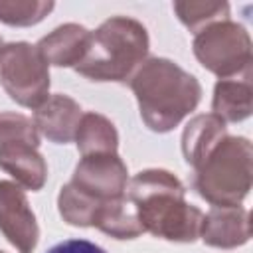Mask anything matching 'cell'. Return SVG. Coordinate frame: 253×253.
<instances>
[{"instance_id": "cell-1", "label": "cell", "mask_w": 253, "mask_h": 253, "mask_svg": "<svg viewBox=\"0 0 253 253\" xmlns=\"http://www.w3.org/2000/svg\"><path fill=\"white\" fill-rule=\"evenodd\" d=\"M184 196V184L162 168L142 170L126 186V200L132 204L142 231L176 243L196 241L204 217L202 210L188 204Z\"/></svg>"}, {"instance_id": "cell-6", "label": "cell", "mask_w": 253, "mask_h": 253, "mask_svg": "<svg viewBox=\"0 0 253 253\" xmlns=\"http://www.w3.org/2000/svg\"><path fill=\"white\" fill-rule=\"evenodd\" d=\"M196 59L219 79L251 73L253 51L249 32L231 20L215 22L194 36Z\"/></svg>"}, {"instance_id": "cell-2", "label": "cell", "mask_w": 253, "mask_h": 253, "mask_svg": "<svg viewBox=\"0 0 253 253\" xmlns=\"http://www.w3.org/2000/svg\"><path fill=\"white\" fill-rule=\"evenodd\" d=\"M144 125L154 132L178 126L200 103V81L166 57H148L128 81Z\"/></svg>"}, {"instance_id": "cell-8", "label": "cell", "mask_w": 253, "mask_h": 253, "mask_svg": "<svg viewBox=\"0 0 253 253\" xmlns=\"http://www.w3.org/2000/svg\"><path fill=\"white\" fill-rule=\"evenodd\" d=\"M69 184L95 202L123 198L128 186L126 164L117 152L81 156Z\"/></svg>"}, {"instance_id": "cell-16", "label": "cell", "mask_w": 253, "mask_h": 253, "mask_svg": "<svg viewBox=\"0 0 253 253\" xmlns=\"http://www.w3.org/2000/svg\"><path fill=\"white\" fill-rule=\"evenodd\" d=\"M93 227L101 229L103 233L115 239H134L144 233L136 217V211L132 204L126 200V196L105 202L93 219Z\"/></svg>"}, {"instance_id": "cell-17", "label": "cell", "mask_w": 253, "mask_h": 253, "mask_svg": "<svg viewBox=\"0 0 253 253\" xmlns=\"http://www.w3.org/2000/svg\"><path fill=\"white\" fill-rule=\"evenodd\" d=\"M174 12L178 20L196 36L204 28L229 20L227 2H174Z\"/></svg>"}, {"instance_id": "cell-9", "label": "cell", "mask_w": 253, "mask_h": 253, "mask_svg": "<svg viewBox=\"0 0 253 253\" xmlns=\"http://www.w3.org/2000/svg\"><path fill=\"white\" fill-rule=\"evenodd\" d=\"M0 231L20 251L32 253L40 229L24 190L10 180H0Z\"/></svg>"}, {"instance_id": "cell-15", "label": "cell", "mask_w": 253, "mask_h": 253, "mask_svg": "<svg viewBox=\"0 0 253 253\" xmlns=\"http://www.w3.org/2000/svg\"><path fill=\"white\" fill-rule=\"evenodd\" d=\"M81 156L115 154L119 148V132L115 125L99 113H83L75 138Z\"/></svg>"}, {"instance_id": "cell-14", "label": "cell", "mask_w": 253, "mask_h": 253, "mask_svg": "<svg viewBox=\"0 0 253 253\" xmlns=\"http://www.w3.org/2000/svg\"><path fill=\"white\" fill-rule=\"evenodd\" d=\"M211 111L223 123L245 121L253 111V83L251 73L219 79L213 87Z\"/></svg>"}, {"instance_id": "cell-20", "label": "cell", "mask_w": 253, "mask_h": 253, "mask_svg": "<svg viewBox=\"0 0 253 253\" xmlns=\"http://www.w3.org/2000/svg\"><path fill=\"white\" fill-rule=\"evenodd\" d=\"M2 45H4V43H2V38H0V49H2Z\"/></svg>"}, {"instance_id": "cell-5", "label": "cell", "mask_w": 253, "mask_h": 253, "mask_svg": "<svg viewBox=\"0 0 253 253\" xmlns=\"http://www.w3.org/2000/svg\"><path fill=\"white\" fill-rule=\"evenodd\" d=\"M40 132L22 113H0V168L20 188L38 192L47 180V164L40 154Z\"/></svg>"}, {"instance_id": "cell-12", "label": "cell", "mask_w": 253, "mask_h": 253, "mask_svg": "<svg viewBox=\"0 0 253 253\" xmlns=\"http://www.w3.org/2000/svg\"><path fill=\"white\" fill-rule=\"evenodd\" d=\"M91 32L79 24H61L38 42V49L55 67H75L87 53Z\"/></svg>"}, {"instance_id": "cell-4", "label": "cell", "mask_w": 253, "mask_h": 253, "mask_svg": "<svg viewBox=\"0 0 253 253\" xmlns=\"http://www.w3.org/2000/svg\"><path fill=\"white\" fill-rule=\"evenodd\" d=\"M253 182V144L245 136H225L194 168L192 186L211 206H239Z\"/></svg>"}, {"instance_id": "cell-13", "label": "cell", "mask_w": 253, "mask_h": 253, "mask_svg": "<svg viewBox=\"0 0 253 253\" xmlns=\"http://www.w3.org/2000/svg\"><path fill=\"white\" fill-rule=\"evenodd\" d=\"M225 136V123L213 113L194 117L182 132V152L186 162L192 168H198Z\"/></svg>"}, {"instance_id": "cell-19", "label": "cell", "mask_w": 253, "mask_h": 253, "mask_svg": "<svg viewBox=\"0 0 253 253\" xmlns=\"http://www.w3.org/2000/svg\"><path fill=\"white\" fill-rule=\"evenodd\" d=\"M47 253H107V251L87 239H65L53 245Z\"/></svg>"}, {"instance_id": "cell-7", "label": "cell", "mask_w": 253, "mask_h": 253, "mask_svg": "<svg viewBox=\"0 0 253 253\" xmlns=\"http://www.w3.org/2000/svg\"><path fill=\"white\" fill-rule=\"evenodd\" d=\"M0 85L22 107L38 109L49 97V65L28 42L4 43L0 49Z\"/></svg>"}, {"instance_id": "cell-21", "label": "cell", "mask_w": 253, "mask_h": 253, "mask_svg": "<svg viewBox=\"0 0 253 253\" xmlns=\"http://www.w3.org/2000/svg\"><path fill=\"white\" fill-rule=\"evenodd\" d=\"M0 253H4V251H0Z\"/></svg>"}, {"instance_id": "cell-10", "label": "cell", "mask_w": 253, "mask_h": 253, "mask_svg": "<svg viewBox=\"0 0 253 253\" xmlns=\"http://www.w3.org/2000/svg\"><path fill=\"white\" fill-rule=\"evenodd\" d=\"M200 237L206 245L217 249L245 245L251 237L249 211L241 206H211L202 217Z\"/></svg>"}, {"instance_id": "cell-11", "label": "cell", "mask_w": 253, "mask_h": 253, "mask_svg": "<svg viewBox=\"0 0 253 253\" xmlns=\"http://www.w3.org/2000/svg\"><path fill=\"white\" fill-rule=\"evenodd\" d=\"M83 111L75 99L57 93L47 97L34 111V125L47 140L55 144H67L75 138Z\"/></svg>"}, {"instance_id": "cell-3", "label": "cell", "mask_w": 253, "mask_h": 253, "mask_svg": "<svg viewBox=\"0 0 253 253\" xmlns=\"http://www.w3.org/2000/svg\"><path fill=\"white\" fill-rule=\"evenodd\" d=\"M148 55L146 28L126 16H113L91 32L85 57L73 67L89 81L126 83Z\"/></svg>"}, {"instance_id": "cell-18", "label": "cell", "mask_w": 253, "mask_h": 253, "mask_svg": "<svg viewBox=\"0 0 253 253\" xmlns=\"http://www.w3.org/2000/svg\"><path fill=\"white\" fill-rule=\"evenodd\" d=\"M53 6L49 0H0V22L16 28L34 26L42 22Z\"/></svg>"}]
</instances>
